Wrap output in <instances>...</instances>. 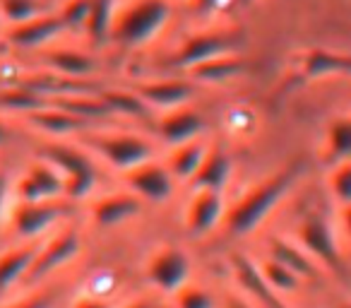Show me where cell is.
<instances>
[{
  "label": "cell",
  "instance_id": "1",
  "mask_svg": "<svg viewBox=\"0 0 351 308\" xmlns=\"http://www.w3.org/2000/svg\"><path fill=\"white\" fill-rule=\"evenodd\" d=\"M301 176V167H287L272 176L263 178L243 193L236 202L226 205L221 226L229 236H248L272 215V210L289 196L293 183Z\"/></svg>",
  "mask_w": 351,
  "mask_h": 308
},
{
  "label": "cell",
  "instance_id": "6",
  "mask_svg": "<svg viewBox=\"0 0 351 308\" xmlns=\"http://www.w3.org/2000/svg\"><path fill=\"white\" fill-rule=\"evenodd\" d=\"M293 239L303 246L308 255L320 265L327 272H337L339 277H344V255H341L339 241L332 229L330 220L322 215H308L306 220L298 222L296 236Z\"/></svg>",
  "mask_w": 351,
  "mask_h": 308
},
{
  "label": "cell",
  "instance_id": "36",
  "mask_svg": "<svg viewBox=\"0 0 351 308\" xmlns=\"http://www.w3.org/2000/svg\"><path fill=\"white\" fill-rule=\"evenodd\" d=\"M10 137V130H8V126H5V121L0 118V147L5 145V140Z\"/></svg>",
  "mask_w": 351,
  "mask_h": 308
},
{
  "label": "cell",
  "instance_id": "25",
  "mask_svg": "<svg viewBox=\"0 0 351 308\" xmlns=\"http://www.w3.org/2000/svg\"><path fill=\"white\" fill-rule=\"evenodd\" d=\"M341 159H351V116L332 118L322 140V162L330 167Z\"/></svg>",
  "mask_w": 351,
  "mask_h": 308
},
{
  "label": "cell",
  "instance_id": "3",
  "mask_svg": "<svg viewBox=\"0 0 351 308\" xmlns=\"http://www.w3.org/2000/svg\"><path fill=\"white\" fill-rule=\"evenodd\" d=\"M80 145L87 152H92V154H97L99 159H104L118 174L128 171V169L137 167V164L147 162V159L159 157L161 150H164L159 145V140H152V137L142 135V132L123 130H84L80 132Z\"/></svg>",
  "mask_w": 351,
  "mask_h": 308
},
{
  "label": "cell",
  "instance_id": "19",
  "mask_svg": "<svg viewBox=\"0 0 351 308\" xmlns=\"http://www.w3.org/2000/svg\"><path fill=\"white\" fill-rule=\"evenodd\" d=\"M207 150H210V140H207L205 135L193 137V140L178 142V145H173V147H166L164 164L176 181L188 186L191 178L195 176L197 167L202 164V159H205Z\"/></svg>",
  "mask_w": 351,
  "mask_h": 308
},
{
  "label": "cell",
  "instance_id": "24",
  "mask_svg": "<svg viewBox=\"0 0 351 308\" xmlns=\"http://www.w3.org/2000/svg\"><path fill=\"white\" fill-rule=\"evenodd\" d=\"M99 97L101 102L108 106V111L113 116H125V118H137V121H149L152 118V108L147 106V102L135 92V89H99Z\"/></svg>",
  "mask_w": 351,
  "mask_h": 308
},
{
  "label": "cell",
  "instance_id": "20",
  "mask_svg": "<svg viewBox=\"0 0 351 308\" xmlns=\"http://www.w3.org/2000/svg\"><path fill=\"white\" fill-rule=\"evenodd\" d=\"M231 176H234V162H231L229 152L217 145H210L205 159H202V164L197 167L195 176L191 178L188 188H191V191L207 188V191L226 193V186H229Z\"/></svg>",
  "mask_w": 351,
  "mask_h": 308
},
{
  "label": "cell",
  "instance_id": "33",
  "mask_svg": "<svg viewBox=\"0 0 351 308\" xmlns=\"http://www.w3.org/2000/svg\"><path fill=\"white\" fill-rule=\"evenodd\" d=\"M219 308H255V306H253V301H248V298L243 296V294L229 292L221 296Z\"/></svg>",
  "mask_w": 351,
  "mask_h": 308
},
{
  "label": "cell",
  "instance_id": "29",
  "mask_svg": "<svg viewBox=\"0 0 351 308\" xmlns=\"http://www.w3.org/2000/svg\"><path fill=\"white\" fill-rule=\"evenodd\" d=\"M173 306L176 308H219V301H217V296L210 289L188 282L173 294Z\"/></svg>",
  "mask_w": 351,
  "mask_h": 308
},
{
  "label": "cell",
  "instance_id": "39",
  "mask_svg": "<svg viewBox=\"0 0 351 308\" xmlns=\"http://www.w3.org/2000/svg\"><path fill=\"white\" fill-rule=\"evenodd\" d=\"M154 308H176V306H173V303H156Z\"/></svg>",
  "mask_w": 351,
  "mask_h": 308
},
{
  "label": "cell",
  "instance_id": "30",
  "mask_svg": "<svg viewBox=\"0 0 351 308\" xmlns=\"http://www.w3.org/2000/svg\"><path fill=\"white\" fill-rule=\"evenodd\" d=\"M10 196H12V181L5 171H0V222L8 220V212H10Z\"/></svg>",
  "mask_w": 351,
  "mask_h": 308
},
{
  "label": "cell",
  "instance_id": "40",
  "mask_svg": "<svg viewBox=\"0 0 351 308\" xmlns=\"http://www.w3.org/2000/svg\"><path fill=\"white\" fill-rule=\"evenodd\" d=\"M337 308H351V301H341V303H339V306H337Z\"/></svg>",
  "mask_w": 351,
  "mask_h": 308
},
{
  "label": "cell",
  "instance_id": "17",
  "mask_svg": "<svg viewBox=\"0 0 351 308\" xmlns=\"http://www.w3.org/2000/svg\"><path fill=\"white\" fill-rule=\"evenodd\" d=\"M142 210H145V200L128 188H123V191H111L94 200L92 222L99 229H111V226L135 220Z\"/></svg>",
  "mask_w": 351,
  "mask_h": 308
},
{
  "label": "cell",
  "instance_id": "12",
  "mask_svg": "<svg viewBox=\"0 0 351 308\" xmlns=\"http://www.w3.org/2000/svg\"><path fill=\"white\" fill-rule=\"evenodd\" d=\"M12 193L17 196V200H58L65 198L63 174L49 159L39 157L12 183Z\"/></svg>",
  "mask_w": 351,
  "mask_h": 308
},
{
  "label": "cell",
  "instance_id": "9",
  "mask_svg": "<svg viewBox=\"0 0 351 308\" xmlns=\"http://www.w3.org/2000/svg\"><path fill=\"white\" fill-rule=\"evenodd\" d=\"M80 250H82V236L73 226H63V229L44 236L25 279L27 282H39V279L49 277L51 272L73 263L80 255Z\"/></svg>",
  "mask_w": 351,
  "mask_h": 308
},
{
  "label": "cell",
  "instance_id": "7",
  "mask_svg": "<svg viewBox=\"0 0 351 308\" xmlns=\"http://www.w3.org/2000/svg\"><path fill=\"white\" fill-rule=\"evenodd\" d=\"M65 212L68 207L60 202V198L58 200H17L8 212V222L20 241H34L53 231Z\"/></svg>",
  "mask_w": 351,
  "mask_h": 308
},
{
  "label": "cell",
  "instance_id": "14",
  "mask_svg": "<svg viewBox=\"0 0 351 308\" xmlns=\"http://www.w3.org/2000/svg\"><path fill=\"white\" fill-rule=\"evenodd\" d=\"M135 92L147 102L154 113H164L171 108L186 106L195 99V82L191 78H156L145 80L135 87Z\"/></svg>",
  "mask_w": 351,
  "mask_h": 308
},
{
  "label": "cell",
  "instance_id": "16",
  "mask_svg": "<svg viewBox=\"0 0 351 308\" xmlns=\"http://www.w3.org/2000/svg\"><path fill=\"white\" fill-rule=\"evenodd\" d=\"M205 116L197 108H193L191 104H186V106L159 113V118H156V140L166 150V147H173L178 142L205 135Z\"/></svg>",
  "mask_w": 351,
  "mask_h": 308
},
{
  "label": "cell",
  "instance_id": "11",
  "mask_svg": "<svg viewBox=\"0 0 351 308\" xmlns=\"http://www.w3.org/2000/svg\"><path fill=\"white\" fill-rule=\"evenodd\" d=\"M121 178L123 188L140 196L145 202H169L173 198L176 186H178V181L166 169L164 159L159 157L147 159V162L128 169L121 174Z\"/></svg>",
  "mask_w": 351,
  "mask_h": 308
},
{
  "label": "cell",
  "instance_id": "2",
  "mask_svg": "<svg viewBox=\"0 0 351 308\" xmlns=\"http://www.w3.org/2000/svg\"><path fill=\"white\" fill-rule=\"evenodd\" d=\"M171 15V0H130L116 8L106 39L123 49H145L166 29Z\"/></svg>",
  "mask_w": 351,
  "mask_h": 308
},
{
  "label": "cell",
  "instance_id": "32",
  "mask_svg": "<svg viewBox=\"0 0 351 308\" xmlns=\"http://www.w3.org/2000/svg\"><path fill=\"white\" fill-rule=\"evenodd\" d=\"M8 308H53V296L51 294H34V296L22 298Z\"/></svg>",
  "mask_w": 351,
  "mask_h": 308
},
{
  "label": "cell",
  "instance_id": "21",
  "mask_svg": "<svg viewBox=\"0 0 351 308\" xmlns=\"http://www.w3.org/2000/svg\"><path fill=\"white\" fill-rule=\"evenodd\" d=\"M46 68L56 75L73 80H89L97 73V60L89 54L77 49H68V46H58V49H46Z\"/></svg>",
  "mask_w": 351,
  "mask_h": 308
},
{
  "label": "cell",
  "instance_id": "34",
  "mask_svg": "<svg viewBox=\"0 0 351 308\" xmlns=\"http://www.w3.org/2000/svg\"><path fill=\"white\" fill-rule=\"evenodd\" d=\"M339 220H341V229H344L346 239L351 241V202L344 207H339Z\"/></svg>",
  "mask_w": 351,
  "mask_h": 308
},
{
  "label": "cell",
  "instance_id": "41",
  "mask_svg": "<svg viewBox=\"0 0 351 308\" xmlns=\"http://www.w3.org/2000/svg\"><path fill=\"white\" fill-rule=\"evenodd\" d=\"M0 34H3V20H0Z\"/></svg>",
  "mask_w": 351,
  "mask_h": 308
},
{
  "label": "cell",
  "instance_id": "35",
  "mask_svg": "<svg viewBox=\"0 0 351 308\" xmlns=\"http://www.w3.org/2000/svg\"><path fill=\"white\" fill-rule=\"evenodd\" d=\"M154 306H156V303L149 301V298L137 296V298H130V301H125L123 306H118V308H154Z\"/></svg>",
  "mask_w": 351,
  "mask_h": 308
},
{
  "label": "cell",
  "instance_id": "18",
  "mask_svg": "<svg viewBox=\"0 0 351 308\" xmlns=\"http://www.w3.org/2000/svg\"><path fill=\"white\" fill-rule=\"evenodd\" d=\"M267 255L296 272L303 282H320L322 268L303 250V246L291 236H272L267 241Z\"/></svg>",
  "mask_w": 351,
  "mask_h": 308
},
{
  "label": "cell",
  "instance_id": "23",
  "mask_svg": "<svg viewBox=\"0 0 351 308\" xmlns=\"http://www.w3.org/2000/svg\"><path fill=\"white\" fill-rule=\"evenodd\" d=\"M41 241L44 239L22 241L20 246H15V248L5 250V253L0 255V292H8L10 287H15L17 282H22L27 277Z\"/></svg>",
  "mask_w": 351,
  "mask_h": 308
},
{
  "label": "cell",
  "instance_id": "28",
  "mask_svg": "<svg viewBox=\"0 0 351 308\" xmlns=\"http://www.w3.org/2000/svg\"><path fill=\"white\" fill-rule=\"evenodd\" d=\"M327 193L337 207H344L351 202V159H341V162L330 164V171L325 178Z\"/></svg>",
  "mask_w": 351,
  "mask_h": 308
},
{
  "label": "cell",
  "instance_id": "13",
  "mask_svg": "<svg viewBox=\"0 0 351 308\" xmlns=\"http://www.w3.org/2000/svg\"><path fill=\"white\" fill-rule=\"evenodd\" d=\"M224 193L221 191H207V188H197L191 193V200L186 205V217H183V224L191 236H207L221 226L226 215Z\"/></svg>",
  "mask_w": 351,
  "mask_h": 308
},
{
  "label": "cell",
  "instance_id": "10",
  "mask_svg": "<svg viewBox=\"0 0 351 308\" xmlns=\"http://www.w3.org/2000/svg\"><path fill=\"white\" fill-rule=\"evenodd\" d=\"M191 270L193 263L186 250L176 248V246H161L147 260L145 274H147V282L156 292L166 294V296H173L183 284L191 282Z\"/></svg>",
  "mask_w": 351,
  "mask_h": 308
},
{
  "label": "cell",
  "instance_id": "4",
  "mask_svg": "<svg viewBox=\"0 0 351 308\" xmlns=\"http://www.w3.org/2000/svg\"><path fill=\"white\" fill-rule=\"evenodd\" d=\"M243 49V36L236 29H207L191 34L181 46L166 60L171 70H178V73H188L195 65L205 63L217 56L226 54H241Z\"/></svg>",
  "mask_w": 351,
  "mask_h": 308
},
{
  "label": "cell",
  "instance_id": "22",
  "mask_svg": "<svg viewBox=\"0 0 351 308\" xmlns=\"http://www.w3.org/2000/svg\"><path fill=\"white\" fill-rule=\"evenodd\" d=\"M245 73V58L241 54H226L210 58L205 63L195 65L193 70H188L186 75H191V80L195 84H226L231 80L241 78Z\"/></svg>",
  "mask_w": 351,
  "mask_h": 308
},
{
  "label": "cell",
  "instance_id": "38",
  "mask_svg": "<svg viewBox=\"0 0 351 308\" xmlns=\"http://www.w3.org/2000/svg\"><path fill=\"white\" fill-rule=\"evenodd\" d=\"M250 3H255V0H236V5H250Z\"/></svg>",
  "mask_w": 351,
  "mask_h": 308
},
{
  "label": "cell",
  "instance_id": "15",
  "mask_svg": "<svg viewBox=\"0 0 351 308\" xmlns=\"http://www.w3.org/2000/svg\"><path fill=\"white\" fill-rule=\"evenodd\" d=\"M293 68L301 82L325 78H351V54L332 49H308L296 56Z\"/></svg>",
  "mask_w": 351,
  "mask_h": 308
},
{
  "label": "cell",
  "instance_id": "27",
  "mask_svg": "<svg viewBox=\"0 0 351 308\" xmlns=\"http://www.w3.org/2000/svg\"><path fill=\"white\" fill-rule=\"evenodd\" d=\"M51 10L46 0H0V20H3V29L12 25H20L32 17L41 15V12Z\"/></svg>",
  "mask_w": 351,
  "mask_h": 308
},
{
  "label": "cell",
  "instance_id": "37",
  "mask_svg": "<svg viewBox=\"0 0 351 308\" xmlns=\"http://www.w3.org/2000/svg\"><path fill=\"white\" fill-rule=\"evenodd\" d=\"M8 49H10V46L5 44V39H3V34H0V56L8 54Z\"/></svg>",
  "mask_w": 351,
  "mask_h": 308
},
{
  "label": "cell",
  "instance_id": "5",
  "mask_svg": "<svg viewBox=\"0 0 351 308\" xmlns=\"http://www.w3.org/2000/svg\"><path fill=\"white\" fill-rule=\"evenodd\" d=\"M41 157L49 159L65 181V198L82 200L97 188V169L82 147L65 145V142H51L41 150Z\"/></svg>",
  "mask_w": 351,
  "mask_h": 308
},
{
  "label": "cell",
  "instance_id": "26",
  "mask_svg": "<svg viewBox=\"0 0 351 308\" xmlns=\"http://www.w3.org/2000/svg\"><path fill=\"white\" fill-rule=\"evenodd\" d=\"M258 265V272L260 277L265 279V284H267L269 289H272L277 296H284V294H293L298 287L303 284V279L298 277L296 272H291L289 268H284L282 263H277L274 258H269V255H265Z\"/></svg>",
  "mask_w": 351,
  "mask_h": 308
},
{
  "label": "cell",
  "instance_id": "8",
  "mask_svg": "<svg viewBox=\"0 0 351 308\" xmlns=\"http://www.w3.org/2000/svg\"><path fill=\"white\" fill-rule=\"evenodd\" d=\"M70 27L63 20L60 10H46L41 15L32 17L20 25H12L3 29V39L10 49H25V51H36V49H51L56 41L63 34H68Z\"/></svg>",
  "mask_w": 351,
  "mask_h": 308
},
{
  "label": "cell",
  "instance_id": "31",
  "mask_svg": "<svg viewBox=\"0 0 351 308\" xmlns=\"http://www.w3.org/2000/svg\"><path fill=\"white\" fill-rule=\"evenodd\" d=\"M70 308H116L108 298L104 296H97V294H82L73 301Z\"/></svg>",
  "mask_w": 351,
  "mask_h": 308
}]
</instances>
